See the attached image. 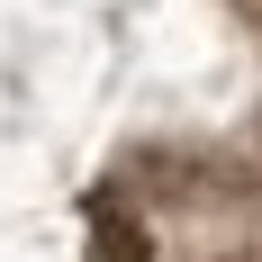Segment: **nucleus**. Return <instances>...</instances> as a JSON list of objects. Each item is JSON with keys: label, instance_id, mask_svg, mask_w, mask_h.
Returning a JSON list of instances; mask_svg holds the SVG:
<instances>
[{"label": "nucleus", "instance_id": "1", "mask_svg": "<svg viewBox=\"0 0 262 262\" xmlns=\"http://www.w3.org/2000/svg\"><path fill=\"white\" fill-rule=\"evenodd\" d=\"M91 262H145V235H136V217H100V235H91Z\"/></svg>", "mask_w": 262, "mask_h": 262}]
</instances>
